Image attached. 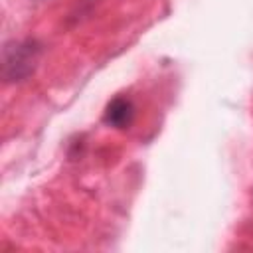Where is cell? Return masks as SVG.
Wrapping results in <instances>:
<instances>
[{
  "mask_svg": "<svg viewBox=\"0 0 253 253\" xmlns=\"http://www.w3.org/2000/svg\"><path fill=\"white\" fill-rule=\"evenodd\" d=\"M42 57V45L36 40L8 42L2 49V77L6 81H22L34 73Z\"/></svg>",
  "mask_w": 253,
  "mask_h": 253,
  "instance_id": "1",
  "label": "cell"
},
{
  "mask_svg": "<svg viewBox=\"0 0 253 253\" xmlns=\"http://www.w3.org/2000/svg\"><path fill=\"white\" fill-rule=\"evenodd\" d=\"M103 121L113 128H128L134 121V105L126 97H115L103 115Z\"/></svg>",
  "mask_w": 253,
  "mask_h": 253,
  "instance_id": "2",
  "label": "cell"
}]
</instances>
